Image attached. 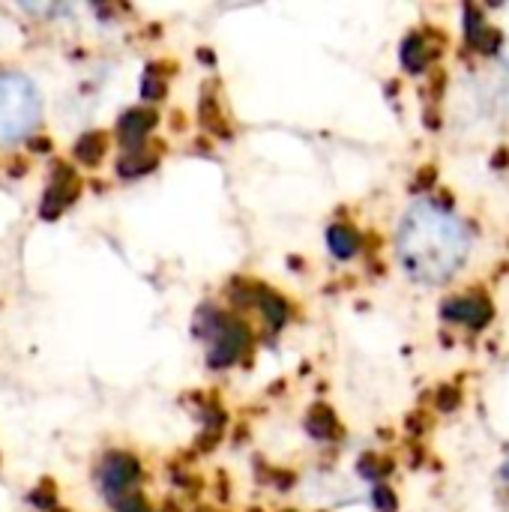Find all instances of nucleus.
Masks as SVG:
<instances>
[{"instance_id": "nucleus-1", "label": "nucleus", "mask_w": 509, "mask_h": 512, "mask_svg": "<svg viewBox=\"0 0 509 512\" xmlns=\"http://www.w3.org/2000/svg\"><path fill=\"white\" fill-rule=\"evenodd\" d=\"M396 252L411 279L444 285L462 270L471 252V231L444 204L426 198L405 213L396 237Z\"/></svg>"}, {"instance_id": "nucleus-2", "label": "nucleus", "mask_w": 509, "mask_h": 512, "mask_svg": "<svg viewBox=\"0 0 509 512\" xmlns=\"http://www.w3.org/2000/svg\"><path fill=\"white\" fill-rule=\"evenodd\" d=\"M42 117L36 87L15 72H0V144L27 138Z\"/></svg>"}, {"instance_id": "nucleus-3", "label": "nucleus", "mask_w": 509, "mask_h": 512, "mask_svg": "<svg viewBox=\"0 0 509 512\" xmlns=\"http://www.w3.org/2000/svg\"><path fill=\"white\" fill-rule=\"evenodd\" d=\"M204 342H210V366L225 369L243 357L249 348V327L240 318H231L225 312H216L213 306H201L195 312V327H192Z\"/></svg>"}, {"instance_id": "nucleus-4", "label": "nucleus", "mask_w": 509, "mask_h": 512, "mask_svg": "<svg viewBox=\"0 0 509 512\" xmlns=\"http://www.w3.org/2000/svg\"><path fill=\"white\" fill-rule=\"evenodd\" d=\"M138 483H141V465H138L135 456H129V453H108L102 459L99 486H102V492H105V498L111 504L135 495Z\"/></svg>"}, {"instance_id": "nucleus-5", "label": "nucleus", "mask_w": 509, "mask_h": 512, "mask_svg": "<svg viewBox=\"0 0 509 512\" xmlns=\"http://www.w3.org/2000/svg\"><path fill=\"white\" fill-rule=\"evenodd\" d=\"M231 300L237 306H255V309H261L264 321L273 330H282L291 321V303L282 294H276L273 288H267V285H243V288L234 285L231 288Z\"/></svg>"}, {"instance_id": "nucleus-6", "label": "nucleus", "mask_w": 509, "mask_h": 512, "mask_svg": "<svg viewBox=\"0 0 509 512\" xmlns=\"http://www.w3.org/2000/svg\"><path fill=\"white\" fill-rule=\"evenodd\" d=\"M78 192H81V180H78L75 168L54 165V171L48 177L45 198H42V219H57L69 204L78 201Z\"/></svg>"}, {"instance_id": "nucleus-7", "label": "nucleus", "mask_w": 509, "mask_h": 512, "mask_svg": "<svg viewBox=\"0 0 509 512\" xmlns=\"http://www.w3.org/2000/svg\"><path fill=\"white\" fill-rule=\"evenodd\" d=\"M441 315L447 321L465 324L471 330H483L492 318H495V306L483 297V294H471V297H450L441 306Z\"/></svg>"}, {"instance_id": "nucleus-8", "label": "nucleus", "mask_w": 509, "mask_h": 512, "mask_svg": "<svg viewBox=\"0 0 509 512\" xmlns=\"http://www.w3.org/2000/svg\"><path fill=\"white\" fill-rule=\"evenodd\" d=\"M156 111L153 108H129L117 120V141L126 150H141L147 135L156 129Z\"/></svg>"}, {"instance_id": "nucleus-9", "label": "nucleus", "mask_w": 509, "mask_h": 512, "mask_svg": "<svg viewBox=\"0 0 509 512\" xmlns=\"http://www.w3.org/2000/svg\"><path fill=\"white\" fill-rule=\"evenodd\" d=\"M465 36H468L471 48H477V51H483V54L498 51V42H501L498 30L480 15L477 6H465Z\"/></svg>"}, {"instance_id": "nucleus-10", "label": "nucleus", "mask_w": 509, "mask_h": 512, "mask_svg": "<svg viewBox=\"0 0 509 512\" xmlns=\"http://www.w3.org/2000/svg\"><path fill=\"white\" fill-rule=\"evenodd\" d=\"M438 54V48L429 45L426 33H408L402 48H399V57H402V66L414 75L426 72V66L432 63V57Z\"/></svg>"}, {"instance_id": "nucleus-11", "label": "nucleus", "mask_w": 509, "mask_h": 512, "mask_svg": "<svg viewBox=\"0 0 509 512\" xmlns=\"http://www.w3.org/2000/svg\"><path fill=\"white\" fill-rule=\"evenodd\" d=\"M327 246H330L333 258L348 261V258H354V255L360 252L363 237H360V231H357L354 225H348V222H336V225H330V231H327Z\"/></svg>"}, {"instance_id": "nucleus-12", "label": "nucleus", "mask_w": 509, "mask_h": 512, "mask_svg": "<svg viewBox=\"0 0 509 512\" xmlns=\"http://www.w3.org/2000/svg\"><path fill=\"white\" fill-rule=\"evenodd\" d=\"M306 432L318 441H333L342 435L339 420H336L333 408H327V405H312V411L306 414Z\"/></svg>"}, {"instance_id": "nucleus-13", "label": "nucleus", "mask_w": 509, "mask_h": 512, "mask_svg": "<svg viewBox=\"0 0 509 512\" xmlns=\"http://www.w3.org/2000/svg\"><path fill=\"white\" fill-rule=\"evenodd\" d=\"M159 165V156L156 153H147V147L141 150H126L120 159H117V174L126 177V180H135V177H144L150 171H156Z\"/></svg>"}, {"instance_id": "nucleus-14", "label": "nucleus", "mask_w": 509, "mask_h": 512, "mask_svg": "<svg viewBox=\"0 0 509 512\" xmlns=\"http://www.w3.org/2000/svg\"><path fill=\"white\" fill-rule=\"evenodd\" d=\"M72 156L81 165H99L105 156V132H84L75 144H72Z\"/></svg>"}, {"instance_id": "nucleus-15", "label": "nucleus", "mask_w": 509, "mask_h": 512, "mask_svg": "<svg viewBox=\"0 0 509 512\" xmlns=\"http://www.w3.org/2000/svg\"><path fill=\"white\" fill-rule=\"evenodd\" d=\"M198 120H201V126H204L207 132H213V135H219V138H228V123H225V114H222V108H219V99H216V96H210V93H204V96H201Z\"/></svg>"}, {"instance_id": "nucleus-16", "label": "nucleus", "mask_w": 509, "mask_h": 512, "mask_svg": "<svg viewBox=\"0 0 509 512\" xmlns=\"http://www.w3.org/2000/svg\"><path fill=\"white\" fill-rule=\"evenodd\" d=\"M165 90H168L165 72H159V63H150V66L144 69V78H141V93H144V99L159 102V99L165 96Z\"/></svg>"}, {"instance_id": "nucleus-17", "label": "nucleus", "mask_w": 509, "mask_h": 512, "mask_svg": "<svg viewBox=\"0 0 509 512\" xmlns=\"http://www.w3.org/2000/svg\"><path fill=\"white\" fill-rule=\"evenodd\" d=\"M360 474L366 477V480H372V483H381L390 471H393V462H384V459H378V456H372V453H366L363 459H360Z\"/></svg>"}, {"instance_id": "nucleus-18", "label": "nucleus", "mask_w": 509, "mask_h": 512, "mask_svg": "<svg viewBox=\"0 0 509 512\" xmlns=\"http://www.w3.org/2000/svg\"><path fill=\"white\" fill-rule=\"evenodd\" d=\"M372 501H375L378 512L399 510V498H396V492H393L390 486H384V483H378V486H375V492H372Z\"/></svg>"}, {"instance_id": "nucleus-19", "label": "nucleus", "mask_w": 509, "mask_h": 512, "mask_svg": "<svg viewBox=\"0 0 509 512\" xmlns=\"http://www.w3.org/2000/svg\"><path fill=\"white\" fill-rule=\"evenodd\" d=\"M438 408L441 411H456L459 408V402H462V390L456 387V384H444L441 390H438Z\"/></svg>"}, {"instance_id": "nucleus-20", "label": "nucleus", "mask_w": 509, "mask_h": 512, "mask_svg": "<svg viewBox=\"0 0 509 512\" xmlns=\"http://www.w3.org/2000/svg\"><path fill=\"white\" fill-rule=\"evenodd\" d=\"M117 512H156L138 492L135 495H129V498H123V501H117V504H111Z\"/></svg>"}, {"instance_id": "nucleus-21", "label": "nucleus", "mask_w": 509, "mask_h": 512, "mask_svg": "<svg viewBox=\"0 0 509 512\" xmlns=\"http://www.w3.org/2000/svg\"><path fill=\"white\" fill-rule=\"evenodd\" d=\"M30 504H36L39 510H54L57 498H54L51 486L45 483V486H39V489H33V492H30Z\"/></svg>"}, {"instance_id": "nucleus-22", "label": "nucleus", "mask_w": 509, "mask_h": 512, "mask_svg": "<svg viewBox=\"0 0 509 512\" xmlns=\"http://www.w3.org/2000/svg\"><path fill=\"white\" fill-rule=\"evenodd\" d=\"M30 150L33 153H48L51 150V141L48 138H36V141H30Z\"/></svg>"}, {"instance_id": "nucleus-23", "label": "nucleus", "mask_w": 509, "mask_h": 512, "mask_svg": "<svg viewBox=\"0 0 509 512\" xmlns=\"http://www.w3.org/2000/svg\"><path fill=\"white\" fill-rule=\"evenodd\" d=\"M504 480L509 483V459H507V465H504Z\"/></svg>"}, {"instance_id": "nucleus-24", "label": "nucleus", "mask_w": 509, "mask_h": 512, "mask_svg": "<svg viewBox=\"0 0 509 512\" xmlns=\"http://www.w3.org/2000/svg\"><path fill=\"white\" fill-rule=\"evenodd\" d=\"M249 512H258V510H249Z\"/></svg>"}]
</instances>
